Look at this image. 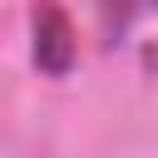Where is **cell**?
I'll return each instance as SVG.
<instances>
[{
  "instance_id": "cell-1",
  "label": "cell",
  "mask_w": 158,
  "mask_h": 158,
  "mask_svg": "<svg viewBox=\"0 0 158 158\" xmlns=\"http://www.w3.org/2000/svg\"><path fill=\"white\" fill-rule=\"evenodd\" d=\"M35 64L54 79L74 69V30H69V15L59 10V0L35 5Z\"/></svg>"
},
{
  "instance_id": "cell-2",
  "label": "cell",
  "mask_w": 158,
  "mask_h": 158,
  "mask_svg": "<svg viewBox=\"0 0 158 158\" xmlns=\"http://www.w3.org/2000/svg\"><path fill=\"white\" fill-rule=\"evenodd\" d=\"M143 69H148V79H158V40L143 44Z\"/></svg>"
}]
</instances>
